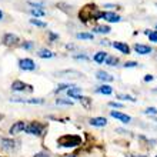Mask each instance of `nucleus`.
<instances>
[{"label":"nucleus","mask_w":157,"mask_h":157,"mask_svg":"<svg viewBox=\"0 0 157 157\" xmlns=\"http://www.w3.org/2000/svg\"><path fill=\"white\" fill-rule=\"evenodd\" d=\"M2 19H3V12L0 10V20H2Z\"/></svg>","instance_id":"obj_41"},{"label":"nucleus","mask_w":157,"mask_h":157,"mask_svg":"<svg viewBox=\"0 0 157 157\" xmlns=\"http://www.w3.org/2000/svg\"><path fill=\"white\" fill-rule=\"evenodd\" d=\"M77 39H83V40H93V34L91 33H77L76 34Z\"/></svg>","instance_id":"obj_25"},{"label":"nucleus","mask_w":157,"mask_h":157,"mask_svg":"<svg viewBox=\"0 0 157 157\" xmlns=\"http://www.w3.org/2000/svg\"><path fill=\"white\" fill-rule=\"evenodd\" d=\"M96 77L99 78V80H101V82H113V80H114V77H113L112 75H109V73H106V71H103V70L97 71V73H96Z\"/></svg>","instance_id":"obj_15"},{"label":"nucleus","mask_w":157,"mask_h":157,"mask_svg":"<svg viewBox=\"0 0 157 157\" xmlns=\"http://www.w3.org/2000/svg\"><path fill=\"white\" fill-rule=\"evenodd\" d=\"M16 147V141L12 139H2V149L4 150H13Z\"/></svg>","instance_id":"obj_16"},{"label":"nucleus","mask_w":157,"mask_h":157,"mask_svg":"<svg viewBox=\"0 0 157 157\" xmlns=\"http://www.w3.org/2000/svg\"><path fill=\"white\" fill-rule=\"evenodd\" d=\"M78 101H80L87 110L91 107V99L90 97H83V96H80V97H78Z\"/></svg>","instance_id":"obj_22"},{"label":"nucleus","mask_w":157,"mask_h":157,"mask_svg":"<svg viewBox=\"0 0 157 157\" xmlns=\"http://www.w3.org/2000/svg\"><path fill=\"white\" fill-rule=\"evenodd\" d=\"M57 144L62 146V147H67V149L77 147V146L82 144V137L76 136V134H64V136L59 137Z\"/></svg>","instance_id":"obj_2"},{"label":"nucleus","mask_w":157,"mask_h":157,"mask_svg":"<svg viewBox=\"0 0 157 157\" xmlns=\"http://www.w3.org/2000/svg\"><path fill=\"white\" fill-rule=\"evenodd\" d=\"M99 19H104L106 21H110V23H117V21L121 20V17L113 12H100Z\"/></svg>","instance_id":"obj_4"},{"label":"nucleus","mask_w":157,"mask_h":157,"mask_svg":"<svg viewBox=\"0 0 157 157\" xmlns=\"http://www.w3.org/2000/svg\"><path fill=\"white\" fill-rule=\"evenodd\" d=\"M70 87H73V84H69V83H63V84H59L57 89L54 90V93H60L63 90H69Z\"/></svg>","instance_id":"obj_24"},{"label":"nucleus","mask_w":157,"mask_h":157,"mask_svg":"<svg viewBox=\"0 0 157 157\" xmlns=\"http://www.w3.org/2000/svg\"><path fill=\"white\" fill-rule=\"evenodd\" d=\"M56 75L62 76V77L63 76H69V77H70V76H73V77H82L83 73H80V71H77V70H62V71H57Z\"/></svg>","instance_id":"obj_17"},{"label":"nucleus","mask_w":157,"mask_h":157,"mask_svg":"<svg viewBox=\"0 0 157 157\" xmlns=\"http://www.w3.org/2000/svg\"><path fill=\"white\" fill-rule=\"evenodd\" d=\"M19 43V37L13 33H6L3 36V44L6 46H14Z\"/></svg>","instance_id":"obj_8"},{"label":"nucleus","mask_w":157,"mask_h":157,"mask_svg":"<svg viewBox=\"0 0 157 157\" xmlns=\"http://www.w3.org/2000/svg\"><path fill=\"white\" fill-rule=\"evenodd\" d=\"M117 97L121 100H128V101H136V99L134 97H132V96H128V94H117Z\"/></svg>","instance_id":"obj_30"},{"label":"nucleus","mask_w":157,"mask_h":157,"mask_svg":"<svg viewBox=\"0 0 157 157\" xmlns=\"http://www.w3.org/2000/svg\"><path fill=\"white\" fill-rule=\"evenodd\" d=\"M26 89H29V90L32 91V86L20 82V80H14V82L12 83V90H14V91H25Z\"/></svg>","instance_id":"obj_9"},{"label":"nucleus","mask_w":157,"mask_h":157,"mask_svg":"<svg viewBox=\"0 0 157 157\" xmlns=\"http://www.w3.org/2000/svg\"><path fill=\"white\" fill-rule=\"evenodd\" d=\"M110 27L109 26H96L94 29H93V32H96V33H101V34H107L110 33Z\"/></svg>","instance_id":"obj_20"},{"label":"nucleus","mask_w":157,"mask_h":157,"mask_svg":"<svg viewBox=\"0 0 157 157\" xmlns=\"http://www.w3.org/2000/svg\"><path fill=\"white\" fill-rule=\"evenodd\" d=\"M0 119H2V114H0Z\"/></svg>","instance_id":"obj_42"},{"label":"nucleus","mask_w":157,"mask_h":157,"mask_svg":"<svg viewBox=\"0 0 157 157\" xmlns=\"http://www.w3.org/2000/svg\"><path fill=\"white\" fill-rule=\"evenodd\" d=\"M43 130H44V126L41 123H39V121H32V123L26 124V128H25V132L27 134H33V136H40L43 133Z\"/></svg>","instance_id":"obj_3"},{"label":"nucleus","mask_w":157,"mask_h":157,"mask_svg":"<svg viewBox=\"0 0 157 157\" xmlns=\"http://www.w3.org/2000/svg\"><path fill=\"white\" fill-rule=\"evenodd\" d=\"M50 40H52V41H53V40H56V39H59V36H57V34H54V33H52V32H50Z\"/></svg>","instance_id":"obj_36"},{"label":"nucleus","mask_w":157,"mask_h":157,"mask_svg":"<svg viewBox=\"0 0 157 157\" xmlns=\"http://www.w3.org/2000/svg\"><path fill=\"white\" fill-rule=\"evenodd\" d=\"M37 56L39 57H41V59H52L54 56V53L53 52H50V50L43 49V50H40V52L37 53Z\"/></svg>","instance_id":"obj_21"},{"label":"nucleus","mask_w":157,"mask_h":157,"mask_svg":"<svg viewBox=\"0 0 157 157\" xmlns=\"http://www.w3.org/2000/svg\"><path fill=\"white\" fill-rule=\"evenodd\" d=\"M106 57H107V53H106V52H99V53H96V54H94L93 60H94L96 63H104Z\"/></svg>","instance_id":"obj_18"},{"label":"nucleus","mask_w":157,"mask_h":157,"mask_svg":"<svg viewBox=\"0 0 157 157\" xmlns=\"http://www.w3.org/2000/svg\"><path fill=\"white\" fill-rule=\"evenodd\" d=\"M110 116L117 119V120H120V121H123V123H130V121H132V117L130 116L124 114V113H120V112H114V110L110 112Z\"/></svg>","instance_id":"obj_10"},{"label":"nucleus","mask_w":157,"mask_h":157,"mask_svg":"<svg viewBox=\"0 0 157 157\" xmlns=\"http://www.w3.org/2000/svg\"><path fill=\"white\" fill-rule=\"evenodd\" d=\"M146 114H149V116H156L157 114V109L156 107H149V109H146L144 110Z\"/></svg>","instance_id":"obj_31"},{"label":"nucleus","mask_w":157,"mask_h":157,"mask_svg":"<svg viewBox=\"0 0 157 157\" xmlns=\"http://www.w3.org/2000/svg\"><path fill=\"white\" fill-rule=\"evenodd\" d=\"M137 64H139V63H136V62H126L123 66L124 67H136Z\"/></svg>","instance_id":"obj_33"},{"label":"nucleus","mask_w":157,"mask_h":157,"mask_svg":"<svg viewBox=\"0 0 157 157\" xmlns=\"http://www.w3.org/2000/svg\"><path fill=\"white\" fill-rule=\"evenodd\" d=\"M10 101L12 103H21V104H43L44 103V100L43 99H20V97H13V99H10Z\"/></svg>","instance_id":"obj_6"},{"label":"nucleus","mask_w":157,"mask_h":157,"mask_svg":"<svg viewBox=\"0 0 157 157\" xmlns=\"http://www.w3.org/2000/svg\"><path fill=\"white\" fill-rule=\"evenodd\" d=\"M30 13H32V16H34V17H41L46 14L44 10H40V9H32Z\"/></svg>","instance_id":"obj_26"},{"label":"nucleus","mask_w":157,"mask_h":157,"mask_svg":"<svg viewBox=\"0 0 157 157\" xmlns=\"http://www.w3.org/2000/svg\"><path fill=\"white\" fill-rule=\"evenodd\" d=\"M147 36H149L150 41H157V30H153V32L147 30Z\"/></svg>","instance_id":"obj_29"},{"label":"nucleus","mask_w":157,"mask_h":157,"mask_svg":"<svg viewBox=\"0 0 157 157\" xmlns=\"http://www.w3.org/2000/svg\"><path fill=\"white\" fill-rule=\"evenodd\" d=\"M80 93H82V87L73 86V87H70V89L67 90V94H69V97H70V99H76V100H78V97H80Z\"/></svg>","instance_id":"obj_13"},{"label":"nucleus","mask_w":157,"mask_h":157,"mask_svg":"<svg viewBox=\"0 0 157 157\" xmlns=\"http://www.w3.org/2000/svg\"><path fill=\"white\" fill-rule=\"evenodd\" d=\"M153 76H151V75H147V76H146V77H144V82H151V80H153Z\"/></svg>","instance_id":"obj_37"},{"label":"nucleus","mask_w":157,"mask_h":157,"mask_svg":"<svg viewBox=\"0 0 157 157\" xmlns=\"http://www.w3.org/2000/svg\"><path fill=\"white\" fill-rule=\"evenodd\" d=\"M21 47H23V49H32V47H33V43H32V41H26V43L21 44Z\"/></svg>","instance_id":"obj_34"},{"label":"nucleus","mask_w":157,"mask_h":157,"mask_svg":"<svg viewBox=\"0 0 157 157\" xmlns=\"http://www.w3.org/2000/svg\"><path fill=\"white\" fill-rule=\"evenodd\" d=\"M75 59H77V60H89V57H87L86 54H76Z\"/></svg>","instance_id":"obj_35"},{"label":"nucleus","mask_w":157,"mask_h":157,"mask_svg":"<svg viewBox=\"0 0 157 157\" xmlns=\"http://www.w3.org/2000/svg\"><path fill=\"white\" fill-rule=\"evenodd\" d=\"M104 7H110V9H113V7H117V6H114V4H106Z\"/></svg>","instance_id":"obj_39"},{"label":"nucleus","mask_w":157,"mask_h":157,"mask_svg":"<svg viewBox=\"0 0 157 157\" xmlns=\"http://www.w3.org/2000/svg\"><path fill=\"white\" fill-rule=\"evenodd\" d=\"M63 157H76L75 154H66V156H63Z\"/></svg>","instance_id":"obj_40"},{"label":"nucleus","mask_w":157,"mask_h":157,"mask_svg":"<svg viewBox=\"0 0 157 157\" xmlns=\"http://www.w3.org/2000/svg\"><path fill=\"white\" fill-rule=\"evenodd\" d=\"M104 63H106L107 66H116L117 63H119V59H117L116 56H107L106 60H104Z\"/></svg>","instance_id":"obj_23"},{"label":"nucleus","mask_w":157,"mask_h":157,"mask_svg":"<svg viewBox=\"0 0 157 157\" xmlns=\"http://www.w3.org/2000/svg\"><path fill=\"white\" fill-rule=\"evenodd\" d=\"M26 128V123L25 121H16V123L12 124V127L9 128V134H12V136H14V134H19V133H21L23 130Z\"/></svg>","instance_id":"obj_7"},{"label":"nucleus","mask_w":157,"mask_h":157,"mask_svg":"<svg viewBox=\"0 0 157 157\" xmlns=\"http://www.w3.org/2000/svg\"><path fill=\"white\" fill-rule=\"evenodd\" d=\"M30 23L34 26H37V27H47V25H46L44 21H40V20H37V19H30Z\"/></svg>","instance_id":"obj_27"},{"label":"nucleus","mask_w":157,"mask_h":157,"mask_svg":"<svg viewBox=\"0 0 157 157\" xmlns=\"http://www.w3.org/2000/svg\"><path fill=\"white\" fill-rule=\"evenodd\" d=\"M99 13L100 12H97L96 4H86V6L78 12V19H80L83 23H87L89 20H97V19H99Z\"/></svg>","instance_id":"obj_1"},{"label":"nucleus","mask_w":157,"mask_h":157,"mask_svg":"<svg viewBox=\"0 0 157 157\" xmlns=\"http://www.w3.org/2000/svg\"><path fill=\"white\" fill-rule=\"evenodd\" d=\"M34 157H50V156H49V154H47V153H37V154H36V156H34Z\"/></svg>","instance_id":"obj_38"},{"label":"nucleus","mask_w":157,"mask_h":157,"mask_svg":"<svg viewBox=\"0 0 157 157\" xmlns=\"http://www.w3.org/2000/svg\"><path fill=\"white\" fill-rule=\"evenodd\" d=\"M19 67H20L21 70H26V71H32L36 69V64L32 59H21L19 60Z\"/></svg>","instance_id":"obj_5"},{"label":"nucleus","mask_w":157,"mask_h":157,"mask_svg":"<svg viewBox=\"0 0 157 157\" xmlns=\"http://www.w3.org/2000/svg\"><path fill=\"white\" fill-rule=\"evenodd\" d=\"M89 123L91 126H94V127H104L107 124V120L104 119V117H93V119H90Z\"/></svg>","instance_id":"obj_12"},{"label":"nucleus","mask_w":157,"mask_h":157,"mask_svg":"<svg viewBox=\"0 0 157 157\" xmlns=\"http://www.w3.org/2000/svg\"><path fill=\"white\" fill-rule=\"evenodd\" d=\"M156 29H157V26H156Z\"/></svg>","instance_id":"obj_43"},{"label":"nucleus","mask_w":157,"mask_h":157,"mask_svg":"<svg viewBox=\"0 0 157 157\" xmlns=\"http://www.w3.org/2000/svg\"><path fill=\"white\" fill-rule=\"evenodd\" d=\"M134 50L137 54H150L151 53V47L146 44H134Z\"/></svg>","instance_id":"obj_14"},{"label":"nucleus","mask_w":157,"mask_h":157,"mask_svg":"<svg viewBox=\"0 0 157 157\" xmlns=\"http://www.w3.org/2000/svg\"><path fill=\"white\" fill-rule=\"evenodd\" d=\"M56 104H63V106H73V101H71V100H66V99H57V100H56Z\"/></svg>","instance_id":"obj_28"},{"label":"nucleus","mask_w":157,"mask_h":157,"mask_svg":"<svg viewBox=\"0 0 157 157\" xmlns=\"http://www.w3.org/2000/svg\"><path fill=\"white\" fill-rule=\"evenodd\" d=\"M109 106H110V107H116V109H123V104L117 103V101H110V103H109Z\"/></svg>","instance_id":"obj_32"},{"label":"nucleus","mask_w":157,"mask_h":157,"mask_svg":"<svg viewBox=\"0 0 157 157\" xmlns=\"http://www.w3.org/2000/svg\"><path fill=\"white\" fill-rule=\"evenodd\" d=\"M112 46L114 47V49L120 50L123 54H128V53H130V47H128L126 43H121V41H114V43H112Z\"/></svg>","instance_id":"obj_11"},{"label":"nucleus","mask_w":157,"mask_h":157,"mask_svg":"<svg viewBox=\"0 0 157 157\" xmlns=\"http://www.w3.org/2000/svg\"><path fill=\"white\" fill-rule=\"evenodd\" d=\"M96 91H97V93H101V94H112L113 89L110 86H107V84H103V86H100Z\"/></svg>","instance_id":"obj_19"}]
</instances>
